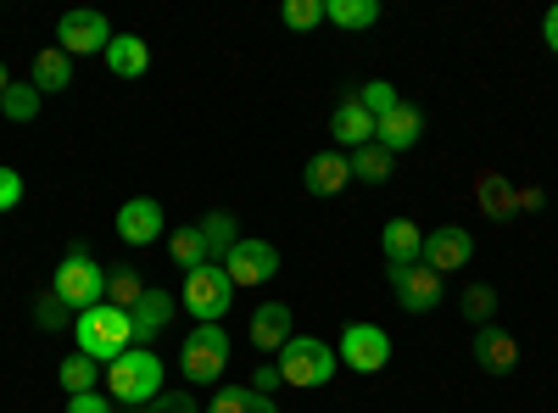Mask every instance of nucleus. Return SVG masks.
Segmentation results:
<instances>
[{"mask_svg":"<svg viewBox=\"0 0 558 413\" xmlns=\"http://www.w3.org/2000/svg\"><path fill=\"white\" fill-rule=\"evenodd\" d=\"M68 413H112V402L101 391H84V397H68Z\"/></svg>","mask_w":558,"mask_h":413,"instance_id":"obj_37","label":"nucleus"},{"mask_svg":"<svg viewBox=\"0 0 558 413\" xmlns=\"http://www.w3.org/2000/svg\"><path fill=\"white\" fill-rule=\"evenodd\" d=\"M140 296H146V280H140V274H134L129 263L107 268V302H112V307H123V313H129Z\"/></svg>","mask_w":558,"mask_h":413,"instance_id":"obj_30","label":"nucleus"},{"mask_svg":"<svg viewBox=\"0 0 558 413\" xmlns=\"http://www.w3.org/2000/svg\"><path fill=\"white\" fill-rule=\"evenodd\" d=\"M146 413H202V408L191 402V391H162L157 402H146Z\"/></svg>","mask_w":558,"mask_h":413,"instance_id":"obj_35","label":"nucleus"},{"mask_svg":"<svg viewBox=\"0 0 558 413\" xmlns=\"http://www.w3.org/2000/svg\"><path fill=\"white\" fill-rule=\"evenodd\" d=\"M57 45H62L68 57H89V51H101V57H107V45H112V23H107L101 12L73 7V12H62V23H57Z\"/></svg>","mask_w":558,"mask_h":413,"instance_id":"obj_9","label":"nucleus"},{"mask_svg":"<svg viewBox=\"0 0 558 413\" xmlns=\"http://www.w3.org/2000/svg\"><path fill=\"white\" fill-rule=\"evenodd\" d=\"M302 185H307V196H341V191L352 185V157H341V151H318V157H307Z\"/></svg>","mask_w":558,"mask_h":413,"instance_id":"obj_14","label":"nucleus"},{"mask_svg":"<svg viewBox=\"0 0 558 413\" xmlns=\"http://www.w3.org/2000/svg\"><path fill=\"white\" fill-rule=\"evenodd\" d=\"M96 380H101V363H96V357H84V352H78V357H68L62 369H57V386H62L68 397L96 391Z\"/></svg>","mask_w":558,"mask_h":413,"instance_id":"obj_28","label":"nucleus"},{"mask_svg":"<svg viewBox=\"0 0 558 413\" xmlns=\"http://www.w3.org/2000/svg\"><path fill=\"white\" fill-rule=\"evenodd\" d=\"M463 313H470L475 325H486V318L497 313V291L492 286H470V291H463Z\"/></svg>","mask_w":558,"mask_h":413,"instance_id":"obj_33","label":"nucleus"},{"mask_svg":"<svg viewBox=\"0 0 558 413\" xmlns=\"http://www.w3.org/2000/svg\"><path fill=\"white\" fill-rule=\"evenodd\" d=\"M173 313H179V302L162 291V286H146V296H140L134 307H129V325H134V347H151L168 325H173Z\"/></svg>","mask_w":558,"mask_h":413,"instance_id":"obj_13","label":"nucleus"},{"mask_svg":"<svg viewBox=\"0 0 558 413\" xmlns=\"http://www.w3.org/2000/svg\"><path fill=\"white\" fill-rule=\"evenodd\" d=\"M39 96H62V89L73 84V57L62 51V45H45V51L34 57V78H28Z\"/></svg>","mask_w":558,"mask_h":413,"instance_id":"obj_20","label":"nucleus"},{"mask_svg":"<svg viewBox=\"0 0 558 413\" xmlns=\"http://www.w3.org/2000/svg\"><path fill=\"white\" fill-rule=\"evenodd\" d=\"M207 413H279V402L263 397V391H252V386H223L207 402Z\"/></svg>","mask_w":558,"mask_h":413,"instance_id":"obj_23","label":"nucleus"},{"mask_svg":"<svg viewBox=\"0 0 558 413\" xmlns=\"http://www.w3.org/2000/svg\"><path fill=\"white\" fill-rule=\"evenodd\" d=\"M162 235H168V223H162V202L134 196V202H123V207H118V241H123V246H151V241H162Z\"/></svg>","mask_w":558,"mask_h":413,"instance_id":"obj_11","label":"nucleus"},{"mask_svg":"<svg viewBox=\"0 0 558 413\" xmlns=\"http://www.w3.org/2000/svg\"><path fill=\"white\" fill-rule=\"evenodd\" d=\"M418 134H425V112L408 107V101H402V107H391V112L375 123V141H380L391 157H397V151H413V146H418Z\"/></svg>","mask_w":558,"mask_h":413,"instance_id":"obj_16","label":"nucleus"},{"mask_svg":"<svg viewBox=\"0 0 558 413\" xmlns=\"http://www.w3.org/2000/svg\"><path fill=\"white\" fill-rule=\"evenodd\" d=\"M179 302L191 307L202 325H218V318L235 307V286H229V274H223L218 263H207V268L184 274V296H179Z\"/></svg>","mask_w":558,"mask_h":413,"instance_id":"obj_6","label":"nucleus"},{"mask_svg":"<svg viewBox=\"0 0 558 413\" xmlns=\"http://www.w3.org/2000/svg\"><path fill=\"white\" fill-rule=\"evenodd\" d=\"M107 68L118 73V78H140L151 68V45L140 39V34H112V45H107Z\"/></svg>","mask_w":558,"mask_h":413,"instance_id":"obj_21","label":"nucleus"},{"mask_svg":"<svg viewBox=\"0 0 558 413\" xmlns=\"http://www.w3.org/2000/svg\"><path fill=\"white\" fill-rule=\"evenodd\" d=\"M475 202H481L492 218H508V212L520 207V196L508 191V179H502V173H481V179H475Z\"/></svg>","mask_w":558,"mask_h":413,"instance_id":"obj_27","label":"nucleus"},{"mask_svg":"<svg viewBox=\"0 0 558 413\" xmlns=\"http://www.w3.org/2000/svg\"><path fill=\"white\" fill-rule=\"evenodd\" d=\"M279 17H286V28H313V23H324V0H286V12H279Z\"/></svg>","mask_w":558,"mask_h":413,"instance_id":"obj_32","label":"nucleus"},{"mask_svg":"<svg viewBox=\"0 0 558 413\" xmlns=\"http://www.w3.org/2000/svg\"><path fill=\"white\" fill-rule=\"evenodd\" d=\"M223 369H229V336H223V325H196L191 336H184V347H179V375L191 386H218Z\"/></svg>","mask_w":558,"mask_h":413,"instance_id":"obj_5","label":"nucleus"},{"mask_svg":"<svg viewBox=\"0 0 558 413\" xmlns=\"http://www.w3.org/2000/svg\"><path fill=\"white\" fill-rule=\"evenodd\" d=\"M542 39H547V51H558V7H547V17H542Z\"/></svg>","mask_w":558,"mask_h":413,"instance_id":"obj_39","label":"nucleus"},{"mask_svg":"<svg viewBox=\"0 0 558 413\" xmlns=\"http://www.w3.org/2000/svg\"><path fill=\"white\" fill-rule=\"evenodd\" d=\"M202 235H207V252H213V263H223L229 252H235V241H241V218L235 212H207L202 218Z\"/></svg>","mask_w":558,"mask_h":413,"instance_id":"obj_24","label":"nucleus"},{"mask_svg":"<svg viewBox=\"0 0 558 413\" xmlns=\"http://www.w3.org/2000/svg\"><path fill=\"white\" fill-rule=\"evenodd\" d=\"M7 89H12V73H7V62H0V96H7Z\"/></svg>","mask_w":558,"mask_h":413,"instance_id":"obj_40","label":"nucleus"},{"mask_svg":"<svg viewBox=\"0 0 558 413\" xmlns=\"http://www.w3.org/2000/svg\"><path fill=\"white\" fill-rule=\"evenodd\" d=\"M336 357L347 363V369H357V375H380L386 363H391V336L380 325H347Z\"/></svg>","mask_w":558,"mask_h":413,"instance_id":"obj_8","label":"nucleus"},{"mask_svg":"<svg viewBox=\"0 0 558 413\" xmlns=\"http://www.w3.org/2000/svg\"><path fill=\"white\" fill-rule=\"evenodd\" d=\"M39 107H45V96H39L34 84H12L7 96H0V112H7V123H34Z\"/></svg>","mask_w":558,"mask_h":413,"instance_id":"obj_31","label":"nucleus"},{"mask_svg":"<svg viewBox=\"0 0 558 413\" xmlns=\"http://www.w3.org/2000/svg\"><path fill=\"white\" fill-rule=\"evenodd\" d=\"M341 369L336 347H324L313 336H291L286 347H279V380L296 386V391H313V386H330Z\"/></svg>","mask_w":558,"mask_h":413,"instance_id":"obj_4","label":"nucleus"},{"mask_svg":"<svg viewBox=\"0 0 558 413\" xmlns=\"http://www.w3.org/2000/svg\"><path fill=\"white\" fill-rule=\"evenodd\" d=\"M57 302L68 307V313H89V307H101L107 302V268L89 257L84 246H73L62 263H57Z\"/></svg>","mask_w":558,"mask_h":413,"instance_id":"obj_3","label":"nucleus"},{"mask_svg":"<svg viewBox=\"0 0 558 413\" xmlns=\"http://www.w3.org/2000/svg\"><path fill=\"white\" fill-rule=\"evenodd\" d=\"M291 325H296V313H291L286 302H263V307L252 313V347H257V352H279V347L296 336Z\"/></svg>","mask_w":558,"mask_h":413,"instance_id":"obj_17","label":"nucleus"},{"mask_svg":"<svg viewBox=\"0 0 558 413\" xmlns=\"http://www.w3.org/2000/svg\"><path fill=\"white\" fill-rule=\"evenodd\" d=\"M23 202V173L17 168H0V212H12Z\"/></svg>","mask_w":558,"mask_h":413,"instance_id":"obj_36","label":"nucleus"},{"mask_svg":"<svg viewBox=\"0 0 558 413\" xmlns=\"http://www.w3.org/2000/svg\"><path fill=\"white\" fill-rule=\"evenodd\" d=\"M330 134H336L341 146H352V151H357V146H375V118H368V112L347 96V101H336V112H330Z\"/></svg>","mask_w":558,"mask_h":413,"instance_id":"obj_19","label":"nucleus"},{"mask_svg":"<svg viewBox=\"0 0 558 413\" xmlns=\"http://www.w3.org/2000/svg\"><path fill=\"white\" fill-rule=\"evenodd\" d=\"M380 252L391 268H413V263H425V229H418L413 218H391L380 229Z\"/></svg>","mask_w":558,"mask_h":413,"instance_id":"obj_15","label":"nucleus"},{"mask_svg":"<svg viewBox=\"0 0 558 413\" xmlns=\"http://www.w3.org/2000/svg\"><path fill=\"white\" fill-rule=\"evenodd\" d=\"M168 252H173V263H179L184 274L213 263V252H207V235H202V223H179L173 235H168Z\"/></svg>","mask_w":558,"mask_h":413,"instance_id":"obj_22","label":"nucleus"},{"mask_svg":"<svg viewBox=\"0 0 558 413\" xmlns=\"http://www.w3.org/2000/svg\"><path fill=\"white\" fill-rule=\"evenodd\" d=\"M34 325H39V330H62V325H68V313H62L57 291H45V296H39V307H34Z\"/></svg>","mask_w":558,"mask_h":413,"instance_id":"obj_34","label":"nucleus"},{"mask_svg":"<svg viewBox=\"0 0 558 413\" xmlns=\"http://www.w3.org/2000/svg\"><path fill=\"white\" fill-rule=\"evenodd\" d=\"M470 257H475V235H470V229L441 223V229H430V235H425V268H436L441 280H447L452 268H463Z\"/></svg>","mask_w":558,"mask_h":413,"instance_id":"obj_12","label":"nucleus"},{"mask_svg":"<svg viewBox=\"0 0 558 413\" xmlns=\"http://www.w3.org/2000/svg\"><path fill=\"white\" fill-rule=\"evenodd\" d=\"M73 341H78V352H84V357L112 363L118 352H129V347H134V325H129V313H123V307L101 302V307H89V313H78V318H73Z\"/></svg>","mask_w":558,"mask_h":413,"instance_id":"obj_2","label":"nucleus"},{"mask_svg":"<svg viewBox=\"0 0 558 413\" xmlns=\"http://www.w3.org/2000/svg\"><path fill=\"white\" fill-rule=\"evenodd\" d=\"M223 274H229V286H268L274 274H279V246L274 241H252V235H241L235 241V252H229L223 263H218Z\"/></svg>","mask_w":558,"mask_h":413,"instance_id":"obj_7","label":"nucleus"},{"mask_svg":"<svg viewBox=\"0 0 558 413\" xmlns=\"http://www.w3.org/2000/svg\"><path fill=\"white\" fill-rule=\"evenodd\" d=\"M324 17H330L336 28H375L380 0H324Z\"/></svg>","mask_w":558,"mask_h":413,"instance_id":"obj_25","label":"nucleus"},{"mask_svg":"<svg viewBox=\"0 0 558 413\" xmlns=\"http://www.w3.org/2000/svg\"><path fill=\"white\" fill-rule=\"evenodd\" d=\"M274 386H279V363H263V369H257V380H252V391H263V397H268Z\"/></svg>","mask_w":558,"mask_h":413,"instance_id":"obj_38","label":"nucleus"},{"mask_svg":"<svg viewBox=\"0 0 558 413\" xmlns=\"http://www.w3.org/2000/svg\"><path fill=\"white\" fill-rule=\"evenodd\" d=\"M391 168H397V157H391L380 141L352 151V179H363V185H386V179H391Z\"/></svg>","mask_w":558,"mask_h":413,"instance_id":"obj_26","label":"nucleus"},{"mask_svg":"<svg viewBox=\"0 0 558 413\" xmlns=\"http://www.w3.org/2000/svg\"><path fill=\"white\" fill-rule=\"evenodd\" d=\"M162 380H168V369H162V357L151 347H129V352H118L107 363V397L123 402V408L157 402L162 397Z\"/></svg>","mask_w":558,"mask_h":413,"instance_id":"obj_1","label":"nucleus"},{"mask_svg":"<svg viewBox=\"0 0 558 413\" xmlns=\"http://www.w3.org/2000/svg\"><path fill=\"white\" fill-rule=\"evenodd\" d=\"M475 363L486 375H508L520 363V341L508 336V330H492V325H481V336H475Z\"/></svg>","mask_w":558,"mask_h":413,"instance_id":"obj_18","label":"nucleus"},{"mask_svg":"<svg viewBox=\"0 0 558 413\" xmlns=\"http://www.w3.org/2000/svg\"><path fill=\"white\" fill-rule=\"evenodd\" d=\"M391 291H397V302H402L408 313H436L441 296H447V280H441L436 268L413 263V268H391Z\"/></svg>","mask_w":558,"mask_h":413,"instance_id":"obj_10","label":"nucleus"},{"mask_svg":"<svg viewBox=\"0 0 558 413\" xmlns=\"http://www.w3.org/2000/svg\"><path fill=\"white\" fill-rule=\"evenodd\" d=\"M352 101H357V107H363L368 118H375V123H380V118H386L391 107H402L397 84H386V78H368V84H357V89H352Z\"/></svg>","mask_w":558,"mask_h":413,"instance_id":"obj_29","label":"nucleus"}]
</instances>
